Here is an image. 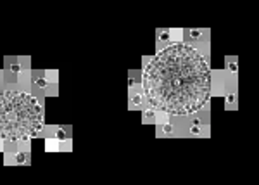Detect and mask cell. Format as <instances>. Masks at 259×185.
I'll return each instance as SVG.
<instances>
[{
    "instance_id": "6da1fadb",
    "label": "cell",
    "mask_w": 259,
    "mask_h": 185,
    "mask_svg": "<svg viewBox=\"0 0 259 185\" xmlns=\"http://www.w3.org/2000/svg\"><path fill=\"white\" fill-rule=\"evenodd\" d=\"M143 93L154 107L176 116L200 111L211 95V69L192 45L171 43L149 61Z\"/></svg>"
},
{
    "instance_id": "7a4b0ae2",
    "label": "cell",
    "mask_w": 259,
    "mask_h": 185,
    "mask_svg": "<svg viewBox=\"0 0 259 185\" xmlns=\"http://www.w3.org/2000/svg\"><path fill=\"white\" fill-rule=\"evenodd\" d=\"M43 114L38 99L24 92H0V138L28 140L38 137Z\"/></svg>"
},
{
    "instance_id": "3957f363",
    "label": "cell",
    "mask_w": 259,
    "mask_h": 185,
    "mask_svg": "<svg viewBox=\"0 0 259 185\" xmlns=\"http://www.w3.org/2000/svg\"><path fill=\"white\" fill-rule=\"evenodd\" d=\"M55 140H66V132L62 128H57L55 130V137H54Z\"/></svg>"
},
{
    "instance_id": "277c9868",
    "label": "cell",
    "mask_w": 259,
    "mask_h": 185,
    "mask_svg": "<svg viewBox=\"0 0 259 185\" xmlns=\"http://www.w3.org/2000/svg\"><path fill=\"white\" fill-rule=\"evenodd\" d=\"M142 100H143V97L140 95V93L131 97V104H133V106H140V104H142Z\"/></svg>"
},
{
    "instance_id": "5b68a950",
    "label": "cell",
    "mask_w": 259,
    "mask_h": 185,
    "mask_svg": "<svg viewBox=\"0 0 259 185\" xmlns=\"http://www.w3.org/2000/svg\"><path fill=\"white\" fill-rule=\"evenodd\" d=\"M169 38H171V31H161L159 33V40L161 42H168Z\"/></svg>"
},
{
    "instance_id": "8992f818",
    "label": "cell",
    "mask_w": 259,
    "mask_h": 185,
    "mask_svg": "<svg viewBox=\"0 0 259 185\" xmlns=\"http://www.w3.org/2000/svg\"><path fill=\"white\" fill-rule=\"evenodd\" d=\"M14 161H16L17 164H23V163L26 161V156L23 154V152H19V154H16V156H14Z\"/></svg>"
},
{
    "instance_id": "52a82bcc",
    "label": "cell",
    "mask_w": 259,
    "mask_h": 185,
    "mask_svg": "<svg viewBox=\"0 0 259 185\" xmlns=\"http://www.w3.org/2000/svg\"><path fill=\"white\" fill-rule=\"evenodd\" d=\"M35 83H36V85H38L40 88H41V87H47L49 80H47V78H43V76H40V78H36V80H35Z\"/></svg>"
},
{
    "instance_id": "ba28073f",
    "label": "cell",
    "mask_w": 259,
    "mask_h": 185,
    "mask_svg": "<svg viewBox=\"0 0 259 185\" xmlns=\"http://www.w3.org/2000/svg\"><path fill=\"white\" fill-rule=\"evenodd\" d=\"M55 149H57L55 138H54V140H47V151H55Z\"/></svg>"
},
{
    "instance_id": "9c48e42d",
    "label": "cell",
    "mask_w": 259,
    "mask_h": 185,
    "mask_svg": "<svg viewBox=\"0 0 259 185\" xmlns=\"http://www.w3.org/2000/svg\"><path fill=\"white\" fill-rule=\"evenodd\" d=\"M155 118V111L154 109H147L145 111V119H154Z\"/></svg>"
},
{
    "instance_id": "30bf717a",
    "label": "cell",
    "mask_w": 259,
    "mask_h": 185,
    "mask_svg": "<svg viewBox=\"0 0 259 185\" xmlns=\"http://www.w3.org/2000/svg\"><path fill=\"white\" fill-rule=\"evenodd\" d=\"M228 69H230L232 73H235V71H237V62H235V61H228Z\"/></svg>"
},
{
    "instance_id": "8fae6325",
    "label": "cell",
    "mask_w": 259,
    "mask_h": 185,
    "mask_svg": "<svg viewBox=\"0 0 259 185\" xmlns=\"http://www.w3.org/2000/svg\"><path fill=\"white\" fill-rule=\"evenodd\" d=\"M162 130H164V133H171V132H173V126H171L169 123H166V125L162 126Z\"/></svg>"
},
{
    "instance_id": "7c38bea8",
    "label": "cell",
    "mask_w": 259,
    "mask_h": 185,
    "mask_svg": "<svg viewBox=\"0 0 259 185\" xmlns=\"http://www.w3.org/2000/svg\"><path fill=\"white\" fill-rule=\"evenodd\" d=\"M190 37H192V38H199V37H200V31H199V29H192V31H190Z\"/></svg>"
},
{
    "instance_id": "4fadbf2b",
    "label": "cell",
    "mask_w": 259,
    "mask_h": 185,
    "mask_svg": "<svg viewBox=\"0 0 259 185\" xmlns=\"http://www.w3.org/2000/svg\"><path fill=\"white\" fill-rule=\"evenodd\" d=\"M226 102H228V104H233V102H235V95H233V93H228V95H226Z\"/></svg>"
},
{
    "instance_id": "5bb4252c",
    "label": "cell",
    "mask_w": 259,
    "mask_h": 185,
    "mask_svg": "<svg viewBox=\"0 0 259 185\" xmlns=\"http://www.w3.org/2000/svg\"><path fill=\"white\" fill-rule=\"evenodd\" d=\"M190 133H192V135H197V133H199V126H192V128H190Z\"/></svg>"
},
{
    "instance_id": "9a60e30c",
    "label": "cell",
    "mask_w": 259,
    "mask_h": 185,
    "mask_svg": "<svg viewBox=\"0 0 259 185\" xmlns=\"http://www.w3.org/2000/svg\"><path fill=\"white\" fill-rule=\"evenodd\" d=\"M11 69H12V71H16V73H17V71H21V66H17V64H12V66H11Z\"/></svg>"
},
{
    "instance_id": "2e32d148",
    "label": "cell",
    "mask_w": 259,
    "mask_h": 185,
    "mask_svg": "<svg viewBox=\"0 0 259 185\" xmlns=\"http://www.w3.org/2000/svg\"><path fill=\"white\" fill-rule=\"evenodd\" d=\"M128 85H130V87H133V85H135V80H133V78H130V81H128Z\"/></svg>"
},
{
    "instance_id": "e0dca14e",
    "label": "cell",
    "mask_w": 259,
    "mask_h": 185,
    "mask_svg": "<svg viewBox=\"0 0 259 185\" xmlns=\"http://www.w3.org/2000/svg\"><path fill=\"white\" fill-rule=\"evenodd\" d=\"M2 149H4V144H2V140H0V151H2Z\"/></svg>"
}]
</instances>
